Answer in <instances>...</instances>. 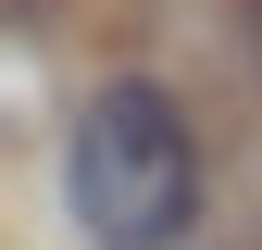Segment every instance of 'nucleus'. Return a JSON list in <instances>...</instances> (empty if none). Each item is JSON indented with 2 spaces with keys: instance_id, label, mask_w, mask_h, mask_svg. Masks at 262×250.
I'll return each mask as SVG.
<instances>
[{
  "instance_id": "1",
  "label": "nucleus",
  "mask_w": 262,
  "mask_h": 250,
  "mask_svg": "<svg viewBox=\"0 0 262 250\" xmlns=\"http://www.w3.org/2000/svg\"><path fill=\"white\" fill-rule=\"evenodd\" d=\"M62 200L100 250H175L187 213H200V138L162 100L150 75H113L100 100L75 113V150H62Z\"/></svg>"
}]
</instances>
